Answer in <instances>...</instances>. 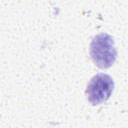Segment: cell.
Masks as SVG:
<instances>
[{
    "instance_id": "6da1fadb",
    "label": "cell",
    "mask_w": 128,
    "mask_h": 128,
    "mask_svg": "<svg viewBox=\"0 0 128 128\" xmlns=\"http://www.w3.org/2000/svg\"><path fill=\"white\" fill-rule=\"evenodd\" d=\"M90 56L97 67L101 69L110 68L117 58V50L113 37L107 33L96 35L90 43Z\"/></svg>"
},
{
    "instance_id": "7a4b0ae2",
    "label": "cell",
    "mask_w": 128,
    "mask_h": 128,
    "mask_svg": "<svg viewBox=\"0 0 128 128\" xmlns=\"http://www.w3.org/2000/svg\"><path fill=\"white\" fill-rule=\"evenodd\" d=\"M114 86V80L110 75L99 73L90 79L85 94L88 101L96 106L106 102L111 97Z\"/></svg>"
}]
</instances>
